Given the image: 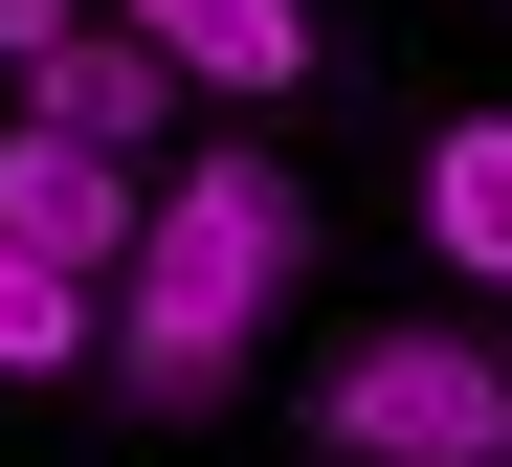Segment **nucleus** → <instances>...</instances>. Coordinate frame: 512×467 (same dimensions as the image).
Returning a JSON list of instances; mask_svg holds the SVG:
<instances>
[{"label":"nucleus","mask_w":512,"mask_h":467,"mask_svg":"<svg viewBox=\"0 0 512 467\" xmlns=\"http://www.w3.org/2000/svg\"><path fill=\"white\" fill-rule=\"evenodd\" d=\"M290 267H312V178H290L268 134L179 156L156 223H134V267H112V401H134V423H223V401H245V334H268Z\"/></svg>","instance_id":"1"},{"label":"nucleus","mask_w":512,"mask_h":467,"mask_svg":"<svg viewBox=\"0 0 512 467\" xmlns=\"http://www.w3.org/2000/svg\"><path fill=\"white\" fill-rule=\"evenodd\" d=\"M312 445L334 467H512V356L490 334H334V379H312Z\"/></svg>","instance_id":"2"},{"label":"nucleus","mask_w":512,"mask_h":467,"mask_svg":"<svg viewBox=\"0 0 512 467\" xmlns=\"http://www.w3.org/2000/svg\"><path fill=\"white\" fill-rule=\"evenodd\" d=\"M134 223H156V178H134V156L45 134V112H0V245H23V267H67V290H112V267H134Z\"/></svg>","instance_id":"3"},{"label":"nucleus","mask_w":512,"mask_h":467,"mask_svg":"<svg viewBox=\"0 0 512 467\" xmlns=\"http://www.w3.org/2000/svg\"><path fill=\"white\" fill-rule=\"evenodd\" d=\"M112 23L179 67V89H245V112H268V89H312V0H112Z\"/></svg>","instance_id":"4"},{"label":"nucleus","mask_w":512,"mask_h":467,"mask_svg":"<svg viewBox=\"0 0 512 467\" xmlns=\"http://www.w3.org/2000/svg\"><path fill=\"white\" fill-rule=\"evenodd\" d=\"M23 112H45V134H90V156H134V178H156V112H179V67H156L134 23H67V45L23 67Z\"/></svg>","instance_id":"5"},{"label":"nucleus","mask_w":512,"mask_h":467,"mask_svg":"<svg viewBox=\"0 0 512 467\" xmlns=\"http://www.w3.org/2000/svg\"><path fill=\"white\" fill-rule=\"evenodd\" d=\"M423 245H446L468 290H512V112H446V134H423Z\"/></svg>","instance_id":"6"},{"label":"nucleus","mask_w":512,"mask_h":467,"mask_svg":"<svg viewBox=\"0 0 512 467\" xmlns=\"http://www.w3.org/2000/svg\"><path fill=\"white\" fill-rule=\"evenodd\" d=\"M67 356H112V290H67V267L0 245V379H67Z\"/></svg>","instance_id":"7"},{"label":"nucleus","mask_w":512,"mask_h":467,"mask_svg":"<svg viewBox=\"0 0 512 467\" xmlns=\"http://www.w3.org/2000/svg\"><path fill=\"white\" fill-rule=\"evenodd\" d=\"M67 23H112V0H0V67H45Z\"/></svg>","instance_id":"8"}]
</instances>
